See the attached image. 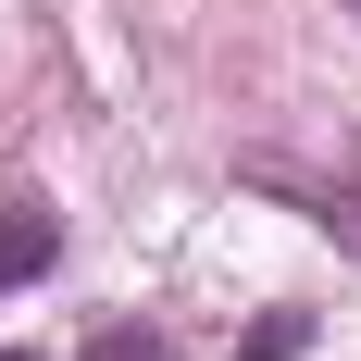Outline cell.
I'll return each mask as SVG.
<instances>
[{"instance_id":"1","label":"cell","mask_w":361,"mask_h":361,"mask_svg":"<svg viewBox=\"0 0 361 361\" xmlns=\"http://www.w3.org/2000/svg\"><path fill=\"white\" fill-rule=\"evenodd\" d=\"M50 262H63V212H50V200H0V299L37 287Z\"/></svg>"},{"instance_id":"2","label":"cell","mask_w":361,"mask_h":361,"mask_svg":"<svg viewBox=\"0 0 361 361\" xmlns=\"http://www.w3.org/2000/svg\"><path fill=\"white\" fill-rule=\"evenodd\" d=\"M87 361H175V336H149V324H112Z\"/></svg>"},{"instance_id":"3","label":"cell","mask_w":361,"mask_h":361,"mask_svg":"<svg viewBox=\"0 0 361 361\" xmlns=\"http://www.w3.org/2000/svg\"><path fill=\"white\" fill-rule=\"evenodd\" d=\"M0 361H37V349H0Z\"/></svg>"},{"instance_id":"4","label":"cell","mask_w":361,"mask_h":361,"mask_svg":"<svg viewBox=\"0 0 361 361\" xmlns=\"http://www.w3.org/2000/svg\"><path fill=\"white\" fill-rule=\"evenodd\" d=\"M349 13H361V0H349Z\"/></svg>"}]
</instances>
